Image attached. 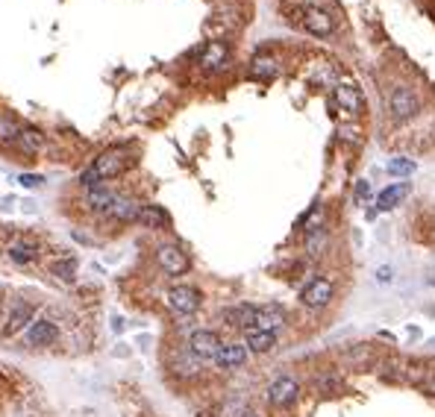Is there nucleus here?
<instances>
[{
	"instance_id": "f257e3e1",
	"label": "nucleus",
	"mask_w": 435,
	"mask_h": 417,
	"mask_svg": "<svg viewBox=\"0 0 435 417\" xmlns=\"http://www.w3.org/2000/svg\"><path fill=\"white\" fill-rule=\"evenodd\" d=\"M130 165H132L130 150H127V147H112V150H106V153L97 156L91 168L83 171L80 183H83V188H97V185H103L106 180H115V176H121Z\"/></svg>"
},
{
	"instance_id": "f03ea898",
	"label": "nucleus",
	"mask_w": 435,
	"mask_h": 417,
	"mask_svg": "<svg viewBox=\"0 0 435 417\" xmlns=\"http://www.w3.org/2000/svg\"><path fill=\"white\" fill-rule=\"evenodd\" d=\"M156 262H159V268L168 276H183L191 268L188 253L183 247H176V244H159L156 247Z\"/></svg>"
},
{
	"instance_id": "7ed1b4c3",
	"label": "nucleus",
	"mask_w": 435,
	"mask_h": 417,
	"mask_svg": "<svg viewBox=\"0 0 435 417\" xmlns=\"http://www.w3.org/2000/svg\"><path fill=\"white\" fill-rule=\"evenodd\" d=\"M332 294H335L332 280H327V276H315V280L300 291V303L306 309H324V306H329Z\"/></svg>"
},
{
	"instance_id": "20e7f679",
	"label": "nucleus",
	"mask_w": 435,
	"mask_h": 417,
	"mask_svg": "<svg viewBox=\"0 0 435 417\" xmlns=\"http://www.w3.org/2000/svg\"><path fill=\"white\" fill-rule=\"evenodd\" d=\"M203 303V294L197 291L194 285H174L168 291V306L176 312V314H194Z\"/></svg>"
},
{
	"instance_id": "39448f33",
	"label": "nucleus",
	"mask_w": 435,
	"mask_h": 417,
	"mask_svg": "<svg viewBox=\"0 0 435 417\" xmlns=\"http://www.w3.org/2000/svg\"><path fill=\"white\" fill-rule=\"evenodd\" d=\"M298 394H300V385L294 382L291 376H280V379H273L271 388H268V403L273 409H286L298 400Z\"/></svg>"
},
{
	"instance_id": "423d86ee",
	"label": "nucleus",
	"mask_w": 435,
	"mask_h": 417,
	"mask_svg": "<svg viewBox=\"0 0 435 417\" xmlns=\"http://www.w3.org/2000/svg\"><path fill=\"white\" fill-rule=\"evenodd\" d=\"M221 347H224L221 338H218V332H212V329H197V332H191V338H188V350L200 362L203 359H215Z\"/></svg>"
},
{
	"instance_id": "0eeeda50",
	"label": "nucleus",
	"mask_w": 435,
	"mask_h": 417,
	"mask_svg": "<svg viewBox=\"0 0 435 417\" xmlns=\"http://www.w3.org/2000/svg\"><path fill=\"white\" fill-rule=\"evenodd\" d=\"M230 62V47L224 42H206L200 56H197V65H200L203 71L215 74V71H224Z\"/></svg>"
},
{
	"instance_id": "6e6552de",
	"label": "nucleus",
	"mask_w": 435,
	"mask_h": 417,
	"mask_svg": "<svg viewBox=\"0 0 435 417\" xmlns=\"http://www.w3.org/2000/svg\"><path fill=\"white\" fill-rule=\"evenodd\" d=\"M300 15H303V18H300L303 30L312 33V35H318V38H324V35H329V33L335 30V21L329 18V12H324V9H318V6H303Z\"/></svg>"
},
{
	"instance_id": "1a4fd4ad",
	"label": "nucleus",
	"mask_w": 435,
	"mask_h": 417,
	"mask_svg": "<svg viewBox=\"0 0 435 417\" xmlns=\"http://www.w3.org/2000/svg\"><path fill=\"white\" fill-rule=\"evenodd\" d=\"M24 338L30 347H50L59 341V326L53 321H47V317H42V321H33L24 332Z\"/></svg>"
},
{
	"instance_id": "9d476101",
	"label": "nucleus",
	"mask_w": 435,
	"mask_h": 417,
	"mask_svg": "<svg viewBox=\"0 0 435 417\" xmlns=\"http://www.w3.org/2000/svg\"><path fill=\"white\" fill-rule=\"evenodd\" d=\"M388 109H391V115L397 118V121H406V118H412L414 112H418V97L412 94V88L397 86L388 97Z\"/></svg>"
},
{
	"instance_id": "9b49d317",
	"label": "nucleus",
	"mask_w": 435,
	"mask_h": 417,
	"mask_svg": "<svg viewBox=\"0 0 435 417\" xmlns=\"http://www.w3.org/2000/svg\"><path fill=\"white\" fill-rule=\"evenodd\" d=\"M335 103H339L341 112H347V115H362V109H365L362 91L356 88L353 83H339L335 86Z\"/></svg>"
},
{
	"instance_id": "f8f14e48",
	"label": "nucleus",
	"mask_w": 435,
	"mask_h": 417,
	"mask_svg": "<svg viewBox=\"0 0 435 417\" xmlns=\"http://www.w3.org/2000/svg\"><path fill=\"white\" fill-rule=\"evenodd\" d=\"M224 324L227 326H232V329H256V306H247V303H242V306H230L227 312H224Z\"/></svg>"
},
{
	"instance_id": "ddd939ff",
	"label": "nucleus",
	"mask_w": 435,
	"mask_h": 417,
	"mask_svg": "<svg viewBox=\"0 0 435 417\" xmlns=\"http://www.w3.org/2000/svg\"><path fill=\"white\" fill-rule=\"evenodd\" d=\"M115 191L106 185H97V188H86V209L94 215H109L112 203H115Z\"/></svg>"
},
{
	"instance_id": "4468645a",
	"label": "nucleus",
	"mask_w": 435,
	"mask_h": 417,
	"mask_svg": "<svg viewBox=\"0 0 435 417\" xmlns=\"http://www.w3.org/2000/svg\"><path fill=\"white\" fill-rule=\"evenodd\" d=\"M244 362H247V344H224L221 350H218V355H215V365L224 367V370L239 367Z\"/></svg>"
},
{
	"instance_id": "2eb2a0df",
	"label": "nucleus",
	"mask_w": 435,
	"mask_h": 417,
	"mask_svg": "<svg viewBox=\"0 0 435 417\" xmlns=\"http://www.w3.org/2000/svg\"><path fill=\"white\" fill-rule=\"evenodd\" d=\"M286 324V314L280 306H256V329L276 332Z\"/></svg>"
},
{
	"instance_id": "dca6fc26",
	"label": "nucleus",
	"mask_w": 435,
	"mask_h": 417,
	"mask_svg": "<svg viewBox=\"0 0 435 417\" xmlns=\"http://www.w3.org/2000/svg\"><path fill=\"white\" fill-rule=\"evenodd\" d=\"M27 324H33V306H30V303H18V306L12 309V314H9L4 335H6V338H15L18 332H24Z\"/></svg>"
},
{
	"instance_id": "f3484780",
	"label": "nucleus",
	"mask_w": 435,
	"mask_h": 417,
	"mask_svg": "<svg viewBox=\"0 0 435 417\" xmlns=\"http://www.w3.org/2000/svg\"><path fill=\"white\" fill-rule=\"evenodd\" d=\"M138 224H142L145 229H168L171 227V217L162 206H142V212H138L135 217Z\"/></svg>"
},
{
	"instance_id": "a211bd4d",
	"label": "nucleus",
	"mask_w": 435,
	"mask_h": 417,
	"mask_svg": "<svg viewBox=\"0 0 435 417\" xmlns=\"http://www.w3.org/2000/svg\"><path fill=\"white\" fill-rule=\"evenodd\" d=\"M138 212H142V203L132 200V197H121V194H118L115 203H112V209H109V217H115V221L127 224V221H135Z\"/></svg>"
},
{
	"instance_id": "6ab92c4d",
	"label": "nucleus",
	"mask_w": 435,
	"mask_h": 417,
	"mask_svg": "<svg viewBox=\"0 0 435 417\" xmlns=\"http://www.w3.org/2000/svg\"><path fill=\"white\" fill-rule=\"evenodd\" d=\"M244 341L250 353H271L276 347V332H265V329H247Z\"/></svg>"
},
{
	"instance_id": "aec40b11",
	"label": "nucleus",
	"mask_w": 435,
	"mask_h": 417,
	"mask_svg": "<svg viewBox=\"0 0 435 417\" xmlns=\"http://www.w3.org/2000/svg\"><path fill=\"white\" fill-rule=\"evenodd\" d=\"M18 150H21L24 156H35V153H42L45 150V135L33 130V127H21V135H18Z\"/></svg>"
},
{
	"instance_id": "412c9836",
	"label": "nucleus",
	"mask_w": 435,
	"mask_h": 417,
	"mask_svg": "<svg viewBox=\"0 0 435 417\" xmlns=\"http://www.w3.org/2000/svg\"><path fill=\"white\" fill-rule=\"evenodd\" d=\"M276 74H280V65H276V59L273 56H253V62H250V76L253 79H262V83H268V79H273Z\"/></svg>"
},
{
	"instance_id": "4be33fe9",
	"label": "nucleus",
	"mask_w": 435,
	"mask_h": 417,
	"mask_svg": "<svg viewBox=\"0 0 435 417\" xmlns=\"http://www.w3.org/2000/svg\"><path fill=\"white\" fill-rule=\"evenodd\" d=\"M406 194H409V185H406V183H394V185H388V188L377 197V209H380V212L397 209V206L406 200Z\"/></svg>"
},
{
	"instance_id": "5701e85b",
	"label": "nucleus",
	"mask_w": 435,
	"mask_h": 417,
	"mask_svg": "<svg viewBox=\"0 0 435 417\" xmlns=\"http://www.w3.org/2000/svg\"><path fill=\"white\" fill-rule=\"evenodd\" d=\"M9 259L15 265H33L38 259V244H33V241H15L9 247Z\"/></svg>"
},
{
	"instance_id": "b1692460",
	"label": "nucleus",
	"mask_w": 435,
	"mask_h": 417,
	"mask_svg": "<svg viewBox=\"0 0 435 417\" xmlns=\"http://www.w3.org/2000/svg\"><path fill=\"white\" fill-rule=\"evenodd\" d=\"M18 135H21V124L12 115H0V147H15Z\"/></svg>"
},
{
	"instance_id": "393cba45",
	"label": "nucleus",
	"mask_w": 435,
	"mask_h": 417,
	"mask_svg": "<svg viewBox=\"0 0 435 417\" xmlns=\"http://www.w3.org/2000/svg\"><path fill=\"white\" fill-rule=\"evenodd\" d=\"M47 268H50V273L56 276V280H62V282H74V276H77V262L74 259H53Z\"/></svg>"
},
{
	"instance_id": "a878e982",
	"label": "nucleus",
	"mask_w": 435,
	"mask_h": 417,
	"mask_svg": "<svg viewBox=\"0 0 435 417\" xmlns=\"http://www.w3.org/2000/svg\"><path fill=\"white\" fill-rule=\"evenodd\" d=\"M197 370H200V359L191 350H186L183 359L174 362V373H180V376H197Z\"/></svg>"
},
{
	"instance_id": "bb28decb",
	"label": "nucleus",
	"mask_w": 435,
	"mask_h": 417,
	"mask_svg": "<svg viewBox=\"0 0 435 417\" xmlns=\"http://www.w3.org/2000/svg\"><path fill=\"white\" fill-rule=\"evenodd\" d=\"M388 173H397V176H409L412 171H414V162H412V159H391V162H388V168H385Z\"/></svg>"
},
{
	"instance_id": "cd10ccee",
	"label": "nucleus",
	"mask_w": 435,
	"mask_h": 417,
	"mask_svg": "<svg viewBox=\"0 0 435 417\" xmlns=\"http://www.w3.org/2000/svg\"><path fill=\"white\" fill-rule=\"evenodd\" d=\"M247 411V406L242 400H227L221 409H218V417H242Z\"/></svg>"
},
{
	"instance_id": "c85d7f7f",
	"label": "nucleus",
	"mask_w": 435,
	"mask_h": 417,
	"mask_svg": "<svg viewBox=\"0 0 435 417\" xmlns=\"http://www.w3.org/2000/svg\"><path fill=\"white\" fill-rule=\"evenodd\" d=\"M324 238H327L324 229H312V232H306V250H309L312 256H318V250L324 247Z\"/></svg>"
},
{
	"instance_id": "c756f323",
	"label": "nucleus",
	"mask_w": 435,
	"mask_h": 417,
	"mask_svg": "<svg viewBox=\"0 0 435 417\" xmlns=\"http://www.w3.org/2000/svg\"><path fill=\"white\" fill-rule=\"evenodd\" d=\"M18 183H21L24 188H38V185H42V176H38V173H21V180H18Z\"/></svg>"
},
{
	"instance_id": "7c9ffc66",
	"label": "nucleus",
	"mask_w": 435,
	"mask_h": 417,
	"mask_svg": "<svg viewBox=\"0 0 435 417\" xmlns=\"http://www.w3.org/2000/svg\"><path fill=\"white\" fill-rule=\"evenodd\" d=\"M356 197H359V200H368V197H371V183L368 180L356 183Z\"/></svg>"
},
{
	"instance_id": "2f4dec72",
	"label": "nucleus",
	"mask_w": 435,
	"mask_h": 417,
	"mask_svg": "<svg viewBox=\"0 0 435 417\" xmlns=\"http://www.w3.org/2000/svg\"><path fill=\"white\" fill-rule=\"evenodd\" d=\"M377 280L380 282H391V268H380L377 270Z\"/></svg>"
},
{
	"instance_id": "473e14b6",
	"label": "nucleus",
	"mask_w": 435,
	"mask_h": 417,
	"mask_svg": "<svg viewBox=\"0 0 435 417\" xmlns=\"http://www.w3.org/2000/svg\"><path fill=\"white\" fill-rule=\"evenodd\" d=\"M242 417H259V414H256V411H253V409H247V411H244V414H242Z\"/></svg>"
},
{
	"instance_id": "72a5a7b5",
	"label": "nucleus",
	"mask_w": 435,
	"mask_h": 417,
	"mask_svg": "<svg viewBox=\"0 0 435 417\" xmlns=\"http://www.w3.org/2000/svg\"><path fill=\"white\" fill-rule=\"evenodd\" d=\"M426 388H429V391H432V394H435V379H432V382H429V385H426Z\"/></svg>"
}]
</instances>
